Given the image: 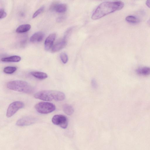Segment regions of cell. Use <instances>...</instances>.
Instances as JSON below:
<instances>
[{"instance_id": "1", "label": "cell", "mask_w": 150, "mask_h": 150, "mask_svg": "<svg viewBox=\"0 0 150 150\" xmlns=\"http://www.w3.org/2000/svg\"><path fill=\"white\" fill-rule=\"evenodd\" d=\"M124 5L123 2L119 1L102 3L93 13L91 18L94 20L100 18L108 14L121 10L123 7Z\"/></svg>"}, {"instance_id": "2", "label": "cell", "mask_w": 150, "mask_h": 150, "mask_svg": "<svg viewBox=\"0 0 150 150\" xmlns=\"http://www.w3.org/2000/svg\"><path fill=\"white\" fill-rule=\"evenodd\" d=\"M34 96L36 99L45 101H61L65 98V95L63 93L55 90L39 91L35 93Z\"/></svg>"}, {"instance_id": "3", "label": "cell", "mask_w": 150, "mask_h": 150, "mask_svg": "<svg viewBox=\"0 0 150 150\" xmlns=\"http://www.w3.org/2000/svg\"><path fill=\"white\" fill-rule=\"evenodd\" d=\"M7 87L14 91L30 94L34 91V89L27 82L21 80H14L8 82Z\"/></svg>"}, {"instance_id": "4", "label": "cell", "mask_w": 150, "mask_h": 150, "mask_svg": "<svg viewBox=\"0 0 150 150\" xmlns=\"http://www.w3.org/2000/svg\"><path fill=\"white\" fill-rule=\"evenodd\" d=\"M35 108L38 112L42 114L50 113L56 109L54 104L46 102H41L37 103L35 105Z\"/></svg>"}, {"instance_id": "5", "label": "cell", "mask_w": 150, "mask_h": 150, "mask_svg": "<svg viewBox=\"0 0 150 150\" xmlns=\"http://www.w3.org/2000/svg\"><path fill=\"white\" fill-rule=\"evenodd\" d=\"M24 106V103L21 101H16L11 103L7 108L6 116L8 117L13 116L18 110Z\"/></svg>"}, {"instance_id": "6", "label": "cell", "mask_w": 150, "mask_h": 150, "mask_svg": "<svg viewBox=\"0 0 150 150\" xmlns=\"http://www.w3.org/2000/svg\"><path fill=\"white\" fill-rule=\"evenodd\" d=\"M52 120L54 125H58L63 129L66 128L68 126L67 119L65 116L63 115H55L53 117Z\"/></svg>"}, {"instance_id": "7", "label": "cell", "mask_w": 150, "mask_h": 150, "mask_svg": "<svg viewBox=\"0 0 150 150\" xmlns=\"http://www.w3.org/2000/svg\"><path fill=\"white\" fill-rule=\"evenodd\" d=\"M37 119L31 116H26L17 120L16 125L19 126H24L33 124L35 122Z\"/></svg>"}, {"instance_id": "8", "label": "cell", "mask_w": 150, "mask_h": 150, "mask_svg": "<svg viewBox=\"0 0 150 150\" xmlns=\"http://www.w3.org/2000/svg\"><path fill=\"white\" fill-rule=\"evenodd\" d=\"M56 34L53 33L48 35L45 40L44 45L45 49L48 50L52 47L56 38Z\"/></svg>"}, {"instance_id": "9", "label": "cell", "mask_w": 150, "mask_h": 150, "mask_svg": "<svg viewBox=\"0 0 150 150\" xmlns=\"http://www.w3.org/2000/svg\"><path fill=\"white\" fill-rule=\"evenodd\" d=\"M67 44V39L63 38L57 42L52 47V51L53 52H57L64 48Z\"/></svg>"}, {"instance_id": "10", "label": "cell", "mask_w": 150, "mask_h": 150, "mask_svg": "<svg viewBox=\"0 0 150 150\" xmlns=\"http://www.w3.org/2000/svg\"><path fill=\"white\" fill-rule=\"evenodd\" d=\"M51 9L59 13H63L67 10V7L66 4H64L56 3L52 5Z\"/></svg>"}, {"instance_id": "11", "label": "cell", "mask_w": 150, "mask_h": 150, "mask_svg": "<svg viewBox=\"0 0 150 150\" xmlns=\"http://www.w3.org/2000/svg\"><path fill=\"white\" fill-rule=\"evenodd\" d=\"M44 33L42 31H38L33 34L30 37V41L33 42H40L43 40Z\"/></svg>"}, {"instance_id": "12", "label": "cell", "mask_w": 150, "mask_h": 150, "mask_svg": "<svg viewBox=\"0 0 150 150\" xmlns=\"http://www.w3.org/2000/svg\"><path fill=\"white\" fill-rule=\"evenodd\" d=\"M136 72L139 75L147 76L150 75V68L147 67H141L137 69Z\"/></svg>"}, {"instance_id": "13", "label": "cell", "mask_w": 150, "mask_h": 150, "mask_svg": "<svg viewBox=\"0 0 150 150\" xmlns=\"http://www.w3.org/2000/svg\"><path fill=\"white\" fill-rule=\"evenodd\" d=\"M30 74L35 78L40 80L45 79L48 77L46 73L41 71H32L30 73Z\"/></svg>"}, {"instance_id": "14", "label": "cell", "mask_w": 150, "mask_h": 150, "mask_svg": "<svg viewBox=\"0 0 150 150\" xmlns=\"http://www.w3.org/2000/svg\"><path fill=\"white\" fill-rule=\"evenodd\" d=\"M21 59L20 56L14 55L2 58L1 60L5 62H18L21 60Z\"/></svg>"}, {"instance_id": "15", "label": "cell", "mask_w": 150, "mask_h": 150, "mask_svg": "<svg viewBox=\"0 0 150 150\" xmlns=\"http://www.w3.org/2000/svg\"><path fill=\"white\" fill-rule=\"evenodd\" d=\"M31 25L29 24L21 25L16 29V32L17 33H22L28 31L30 29Z\"/></svg>"}, {"instance_id": "16", "label": "cell", "mask_w": 150, "mask_h": 150, "mask_svg": "<svg viewBox=\"0 0 150 150\" xmlns=\"http://www.w3.org/2000/svg\"><path fill=\"white\" fill-rule=\"evenodd\" d=\"M62 109L64 112L69 115H71L74 111V108L71 105L67 104L63 105Z\"/></svg>"}, {"instance_id": "17", "label": "cell", "mask_w": 150, "mask_h": 150, "mask_svg": "<svg viewBox=\"0 0 150 150\" xmlns=\"http://www.w3.org/2000/svg\"><path fill=\"white\" fill-rule=\"evenodd\" d=\"M125 20L128 23L132 24L137 23L139 21V20L137 17L132 15L127 16Z\"/></svg>"}, {"instance_id": "18", "label": "cell", "mask_w": 150, "mask_h": 150, "mask_svg": "<svg viewBox=\"0 0 150 150\" xmlns=\"http://www.w3.org/2000/svg\"><path fill=\"white\" fill-rule=\"evenodd\" d=\"M17 70L16 67L13 66H7L5 67L4 69V72L8 74H11L14 73Z\"/></svg>"}, {"instance_id": "19", "label": "cell", "mask_w": 150, "mask_h": 150, "mask_svg": "<svg viewBox=\"0 0 150 150\" xmlns=\"http://www.w3.org/2000/svg\"><path fill=\"white\" fill-rule=\"evenodd\" d=\"M60 58L64 64L66 63L68 61V57L66 54L62 52L60 54Z\"/></svg>"}, {"instance_id": "20", "label": "cell", "mask_w": 150, "mask_h": 150, "mask_svg": "<svg viewBox=\"0 0 150 150\" xmlns=\"http://www.w3.org/2000/svg\"><path fill=\"white\" fill-rule=\"evenodd\" d=\"M44 7L42 6L38 8L33 14L32 16L33 18H34L40 14L44 10Z\"/></svg>"}, {"instance_id": "21", "label": "cell", "mask_w": 150, "mask_h": 150, "mask_svg": "<svg viewBox=\"0 0 150 150\" xmlns=\"http://www.w3.org/2000/svg\"><path fill=\"white\" fill-rule=\"evenodd\" d=\"M0 18L1 19L4 18L7 15L6 12L4 11V9L1 8L0 9Z\"/></svg>"}, {"instance_id": "22", "label": "cell", "mask_w": 150, "mask_h": 150, "mask_svg": "<svg viewBox=\"0 0 150 150\" xmlns=\"http://www.w3.org/2000/svg\"><path fill=\"white\" fill-rule=\"evenodd\" d=\"M91 85L92 87L94 89H96L97 88V83L95 79H93L91 80Z\"/></svg>"}, {"instance_id": "23", "label": "cell", "mask_w": 150, "mask_h": 150, "mask_svg": "<svg viewBox=\"0 0 150 150\" xmlns=\"http://www.w3.org/2000/svg\"><path fill=\"white\" fill-rule=\"evenodd\" d=\"M65 18V17L63 16H61L58 17L57 19V21L58 22H61L63 21Z\"/></svg>"}, {"instance_id": "24", "label": "cell", "mask_w": 150, "mask_h": 150, "mask_svg": "<svg viewBox=\"0 0 150 150\" xmlns=\"http://www.w3.org/2000/svg\"><path fill=\"white\" fill-rule=\"evenodd\" d=\"M146 4L149 8H150V0H147L146 2Z\"/></svg>"}]
</instances>
